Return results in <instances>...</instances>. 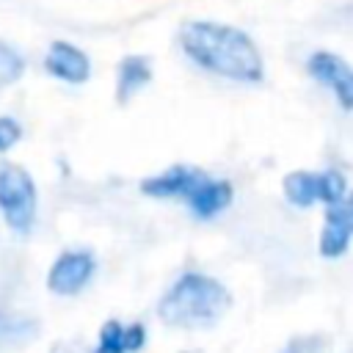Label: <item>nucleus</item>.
<instances>
[{
    "label": "nucleus",
    "mask_w": 353,
    "mask_h": 353,
    "mask_svg": "<svg viewBox=\"0 0 353 353\" xmlns=\"http://www.w3.org/2000/svg\"><path fill=\"white\" fill-rule=\"evenodd\" d=\"M350 234H353V212H350V201L342 199L336 204H328L325 210V226L320 234V254L328 259H336L347 251L350 245Z\"/></svg>",
    "instance_id": "nucleus-9"
},
{
    "label": "nucleus",
    "mask_w": 353,
    "mask_h": 353,
    "mask_svg": "<svg viewBox=\"0 0 353 353\" xmlns=\"http://www.w3.org/2000/svg\"><path fill=\"white\" fill-rule=\"evenodd\" d=\"M201 176L204 171L196 165H171L154 176H146L141 182V190L152 199H188Z\"/></svg>",
    "instance_id": "nucleus-7"
},
{
    "label": "nucleus",
    "mask_w": 353,
    "mask_h": 353,
    "mask_svg": "<svg viewBox=\"0 0 353 353\" xmlns=\"http://www.w3.org/2000/svg\"><path fill=\"white\" fill-rule=\"evenodd\" d=\"M50 353H83V350H80V347H74V345H66V342H58V345H55V347H52Z\"/></svg>",
    "instance_id": "nucleus-17"
},
{
    "label": "nucleus",
    "mask_w": 353,
    "mask_h": 353,
    "mask_svg": "<svg viewBox=\"0 0 353 353\" xmlns=\"http://www.w3.org/2000/svg\"><path fill=\"white\" fill-rule=\"evenodd\" d=\"M36 323L33 320H28V317H11V314H0V345H8V342H14V345H25L28 339H33L36 336Z\"/></svg>",
    "instance_id": "nucleus-14"
},
{
    "label": "nucleus",
    "mask_w": 353,
    "mask_h": 353,
    "mask_svg": "<svg viewBox=\"0 0 353 353\" xmlns=\"http://www.w3.org/2000/svg\"><path fill=\"white\" fill-rule=\"evenodd\" d=\"M234 199V190H232V182L229 179H221V176H210L204 174L199 179V185L188 193V207L196 218L207 221V218H215L221 215Z\"/></svg>",
    "instance_id": "nucleus-8"
},
{
    "label": "nucleus",
    "mask_w": 353,
    "mask_h": 353,
    "mask_svg": "<svg viewBox=\"0 0 353 353\" xmlns=\"http://www.w3.org/2000/svg\"><path fill=\"white\" fill-rule=\"evenodd\" d=\"M146 342V331L141 323L135 325H121L119 320H108L99 331V345L94 353H135Z\"/></svg>",
    "instance_id": "nucleus-10"
},
{
    "label": "nucleus",
    "mask_w": 353,
    "mask_h": 353,
    "mask_svg": "<svg viewBox=\"0 0 353 353\" xmlns=\"http://www.w3.org/2000/svg\"><path fill=\"white\" fill-rule=\"evenodd\" d=\"M149 80H152V63H149V58L146 55H127L119 63V80H116L119 99L121 102L132 99Z\"/></svg>",
    "instance_id": "nucleus-11"
},
{
    "label": "nucleus",
    "mask_w": 353,
    "mask_h": 353,
    "mask_svg": "<svg viewBox=\"0 0 353 353\" xmlns=\"http://www.w3.org/2000/svg\"><path fill=\"white\" fill-rule=\"evenodd\" d=\"M347 199V179L342 171L331 168V171H320L317 174V201H323L325 207L328 204H336Z\"/></svg>",
    "instance_id": "nucleus-13"
},
{
    "label": "nucleus",
    "mask_w": 353,
    "mask_h": 353,
    "mask_svg": "<svg viewBox=\"0 0 353 353\" xmlns=\"http://www.w3.org/2000/svg\"><path fill=\"white\" fill-rule=\"evenodd\" d=\"M22 72H25V58H22V52H19L17 47L0 41V91L8 88V85H14V83L22 77Z\"/></svg>",
    "instance_id": "nucleus-15"
},
{
    "label": "nucleus",
    "mask_w": 353,
    "mask_h": 353,
    "mask_svg": "<svg viewBox=\"0 0 353 353\" xmlns=\"http://www.w3.org/2000/svg\"><path fill=\"white\" fill-rule=\"evenodd\" d=\"M284 196L295 207H312L317 204V174L314 171H292L281 182Z\"/></svg>",
    "instance_id": "nucleus-12"
},
{
    "label": "nucleus",
    "mask_w": 353,
    "mask_h": 353,
    "mask_svg": "<svg viewBox=\"0 0 353 353\" xmlns=\"http://www.w3.org/2000/svg\"><path fill=\"white\" fill-rule=\"evenodd\" d=\"M229 306H232V295L221 281L204 273H185L160 298L157 314L168 325L207 328L218 323Z\"/></svg>",
    "instance_id": "nucleus-2"
},
{
    "label": "nucleus",
    "mask_w": 353,
    "mask_h": 353,
    "mask_svg": "<svg viewBox=\"0 0 353 353\" xmlns=\"http://www.w3.org/2000/svg\"><path fill=\"white\" fill-rule=\"evenodd\" d=\"M306 72L336 97L342 110L353 108V72L345 58H339L336 52H325V50L312 52L306 58Z\"/></svg>",
    "instance_id": "nucleus-4"
},
{
    "label": "nucleus",
    "mask_w": 353,
    "mask_h": 353,
    "mask_svg": "<svg viewBox=\"0 0 353 353\" xmlns=\"http://www.w3.org/2000/svg\"><path fill=\"white\" fill-rule=\"evenodd\" d=\"M44 69L55 77V80H63V83H72V85H80L91 77V61L88 55L69 44V41H52L47 55H44Z\"/></svg>",
    "instance_id": "nucleus-6"
},
{
    "label": "nucleus",
    "mask_w": 353,
    "mask_h": 353,
    "mask_svg": "<svg viewBox=\"0 0 353 353\" xmlns=\"http://www.w3.org/2000/svg\"><path fill=\"white\" fill-rule=\"evenodd\" d=\"M22 138V124L11 116H0V152H8Z\"/></svg>",
    "instance_id": "nucleus-16"
},
{
    "label": "nucleus",
    "mask_w": 353,
    "mask_h": 353,
    "mask_svg": "<svg viewBox=\"0 0 353 353\" xmlns=\"http://www.w3.org/2000/svg\"><path fill=\"white\" fill-rule=\"evenodd\" d=\"M36 185L30 179V174L17 165L3 160L0 163V212L6 218V223L17 232V234H28L36 223Z\"/></svg>",
    "instance_id": "nucleus-3"
},
{
    "label": "nucleus",
    "mask_w": 353,
    "mask_h": 353,
    "mask_svg": "<svg viewBox=\"0 0 353 353\" xmlns=\"http://www.w3.org/2000/svg\"><path fill=\"white\" fill-rule=\"evenodd\" d=\"M91 276H94V254L74 248V251H63L55 259L47 276V287L55 295H74L91 281Z\"/></svg>",
    "instance_id": "nucleus-5"
},
{
    "label": "nucleus",
    "mask_w": 353,
    "mask_h": 353,
    "mask_svg": "<svg viewBox=\"0 0 353 353\" xmlns=\"http://www.w3.org/2000/svg\"><path fill=\"white\" fill-rule=\"evenodd\" d=\"M182 52L204 72L234 83H259L265 77V61L248 33L232 25L193 19L179 28Z\"/></svg>",
    "instance_id": "nucleus-1"
}]
</instances>
